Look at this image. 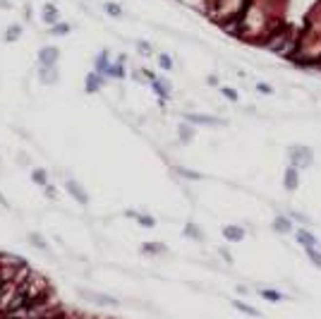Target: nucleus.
Instances as JSON below:
<instances>
[{
    "mask_svg": "<svg viewBox=\"0 0 321 319\" xmlns=\"http://www.w3.org/2000/svg\"><path fill=\"white\" fill-rule=\"evenodd\" d=\"M288 161L297 171H307V168L314 166V149L304 144H292L288 149Z\"/></svg>",
    "mask_w": 321,
    "mask_h": 319,
    "instance_id": "nucleus-1",
    "label": "nucleus"
},
{
    "mask_svg": "<svg viewBox=\"0 0 321 319\" xmlns=\"http://www.w3.org/2000/svg\"><path fill=\"white\" fill-rule=\"evenodd\" d=\"M65 192H67V195H70V197H72L77 204H82V206H87V204H89L87 190H84V187H82L75 178H67V180H65Z\"/></svg>",
    "mask_w": 321,
    "mask_h": 319,
    "instance_id": "nucleus-2",
    "label": "nucleus"
},
{
    "mask_svg": "<svg viewBox=\"0 0 321 319\" xmlns=\"http://www.w3.org/2000/svg\"><path fill=\"white\" fill-rule=\"evenodd\" d=\"M36 56H38V65L41 67H56L60 60V48L58 46H41Z\"/></svg>",
    "mask_w": 321,
    "mask_h": 319,
    "instance_id": "nucleus-3",
    "label": "nucleus"
},
{
    "mask_svg": "<svg viewBox=\"0 0 321 319\" xmlns=\"http://www.w3.org/2000/svg\"><path fill=\"white\" fill-rule=\"evenodd\" d=\"M41 22H43L46 27H53V24L62 22V15H60V10H58L56 2H43V7H41Z\"/></svg>",
    "mask_w": 321,
    "mask_h": 319,
    "instance_id": "nucleus-4",
    "label": "nucleus"
},
{
    "mask_svg": "<svg viewBox=\"0 0 321 319\" xmlns=\"http://www.w3.org/2000/svg\"><path fill=\"white\" fill-rule=\"evenodd\" d=\"M185 122H189V125H208V127H221V125H226V120H221V118L202 116V113H185Z\"/></svg>",
    "mask_w": 321,
    "mask_h": 319,
    "instance_id": "nucleus-5",
    "label": "nucleus"
},
{
    "mask_svg": "<svg viewBox=\"0 0 321 319\" xmlns=\"http://www.w3.org/2000/svg\"><path fill=\"white\" fill-rule=\"evenodd\" d=\"M295 240H297V245L302 250H309V247H317L319 245V238L309 231V228H297L295 231Z\"/></svg>",
    "mask_w": 321,
    "mask_h": 319,
    "instance_id": "nucleus-6",
    "label": "nucleus"
},
{
    "mask_svg": "<svg viewBox=\"0 0 321 319\" xmlns=\"http://www.w3.org/2000/svg\"><path fill=\"white\" fill-rule=\"evenodd\" d=\"M79 295L89 300V302H96V305H108V307H117L120 300L111 298V295H101V293H91V290H79Z\"/></svg>",
    "mask_w": 321,
    "mask_h": 319,
    "instance_id": "nucleus-7",
    "label": "nucleus"
},
{
    "mask_svg": "<svg viewBox=\"0 0 321 319\" xmlns=\"http://www.w3.org/2000/svg\"><path fill=\"white\" fill-rule=\"evenodd\" d=\"M103 87H106V77H103V75L89 72L87 77H84V91H87V94H98Z\"/></svg>",
    "mask_w": 321,
    "mask_h": 319,
    "instance_id": "nucleus-8",
    "label": "nucleus"
},
{
    "mask_svg": "<svg viewBox=\"0 0 321 319\" xmlns=\"http://www.w3.org/2000/svg\"><path fill=\"white\" fill-rule=\"evenodd\" d=\"M271 228L276 233H281V235H288V233H295V226H292V219L288 214H278L276 219H273V223H271Z\"/></svg>",
    "mask_w": 321,
    "mask_h": 319,
    "instance_id": "nucleus-9",
    "label": "nucleus"
},
{
    "mask_svg": "<svg viewBox=\"0 0 321 319\" xmlns=\"http://www.w3.org/2000/svg\"><path fill=\"white\" fill-rule=\"evenodd\" d=\"M283 187H285L288 192H295V190L300 187V171H297L295 166H288V168H285V173H283Z\"/></svg>",
    "mask_w": 321,
    "mask_h": 319,
    "instance_id": "nucleus-10",
    "label": "nucleus"
},
{
    "mask_svg": "<svg viewBox=\"0 0 321 319\" xmlns=\"http://www.w3.org/2000/svg\"><path fill=\"white\" fill-rule=\"evenodd\" d=\"M151 87H153V91L158 94V99H161V101H166V99H170V96H173V87H170V82H168L166 77H156V80L151 82Z\"/></svg>",
    "mask_w": 321,
    "mask_h": 319,
    "instance_id": "nucleus-11",
    "label": "nucleus"
},
{
    "mask_svg": "<svg viewBox=\"0 0 321 319\" xmlns=\"http://www.w3.org/2000/svg\"><path fill=\"white\" fill-rule=\"evenodd\" d=\"M38 82L41 84H58L60 82L58 67H41L38 65Z\"/></svg>",
    "mask_w": 321,
    "mask_h": 319,
    "instance_id": "nucleus-12",
    "label": "nucleus"
},
{
    "mask_svg": "<svg viewBox=\"0 0 321 319\" xmlns=\"http://www.w3.org/2000/svg\"><path fill=\"white\" fill-rule=\"evenodd\" d=\"M245 235H247V231H245L242 226H235V223H230V226H223V238H226L228 242H242V240H245Z\"/></svg>",
    "mask_w": 321,
    "mask_h": 319,
    "instance_id": "nucleus-13",
    "label": "nucleus"
},
{
    "mask_svg": "<svg viewBox=\"0 0 321 319\" xmlns=\"http://www.w3.org/2000/svg\"><path fill=\"white\" fill-rule=\"evenodd\" d=\"M142 255H149V257H161V255H168V247L163 242H156V240H149L142 245Z\"/></svg>",
    "mask_w": 321,
    "mask_h": 319,
    "instance_id": "nucleus-14",
    "label": "nucleus"
},
{
    "mask_svg": "<svg viewBox=\"0 0 321 319\" xmlns=\"http://www.w3.org/2000/svg\"><path fill=\"white\" fill-rule=\"evenodd\" d=\"M111 67V53L103 48L98 56H96V60H94V72H98V75H106V70Z\"/></svg>",
    "mask_w": 321,
    "mask_h": 319,
    "instance_id": "nucleus-15",
    "label": "nucleus"
},
{
    "mask_svg": "<svg viewBox=\"0 0 321 319\" xmlns=\"http://www.w3.org/2000/svg\"><path fill=\"white\" fill-rule=\"evenodd\" d=\"M257 295L264 298L266 302H281V300H285V298H288L285 293H281V290H276V288H259V290H257Z\"/></svg>",
    "mask_w": 321,
    "mask_h": 319,
    "instance_id": "nucleus-16",
    "label": "nucleus"
},
{
    "mask_svg": "<svg viewBox=\"0 0 321 319\" xmlns=\"http://www.w3.org/2000/svg\"><path fill=\"white\" fill-rule=\"evenodd\" d=\"M182 233H185V238H189V240H197V242H204V233L199 231V226L197 223H185V228H182Z\"/></svg>",
    "mask_w": 321,
    "mask_h": 319,
    "instance_id": "nucleus-17",
    "label": "nucleus"
},
{
    "mask_svg": "<svg viewBox=\"0 0 321 319\" xmlns=\"http://www.w3.org/2000/svg\"><path fill=\"white\" fill-rule=\"evenodd\" d=\"M233 307L237 312L247 315V317H262V312H259L257 307H252V305H247V302H242V300H233Z\"/></svg>",
    "mask_w": 321,
    "mask_h": 319,
    "instance_id": "nucleus-18",
    "label": "nucleus"
},
{
    "mask_svg": "<svg viewBox=\"0 0 321 319\" xmlns=\"http://www.w3.org/2000/svg\"><path fill=\"white\" fill-rule=\"evenodd\" d=\"M22 31H24V27H22V24H10V27L5 29V34H2V39H5L7 43H15V41H19Z\"/></svg>",
    "mask_w": 321,
    "mask_h": 319,
    "instance_id": "nucleus-19",
    "label": "nucleus"
},
{
    "mask_svg": "<svg viewBox=\"0 0 321 319\" xmlns=\"http://www.w3.org/2000/svg\"><path fill=\"white\" fill-rule=\"evenodd\" d=\"M106 75H108V77H111V80H125V77H127V70H125V65H122V62H111V67H108V70H106Z\"/></svg>",
    "mask_w": 321,
    "mask_h": 319,
    "instance_id": "nucleus-20",
    "label": "nucleus"
},
{
    "mask_svg": "<svg viewBox=\"0 0 321 319\" xmlns=\"http://www.w3.org/2000/svg\"><path fill=\"white\" fill-rule=\"evenodd\" d=\"M177 132H180V142H182V144H189V142L194 140V127H192L189 122H180Z\"/></svg>",
    "mask_w": 321,
    "mask_h": 319,
    "instance_id": "nucleus-21",
    "label": "nucleus"
},
{
    "mask_svg": "<svg viewBox=\"0 0 321 319\" xmlns=\"http://www.w3.org/2000/svg\"><path fill=\"white\" fill-rule=\"evenodd\" d=\"M31 182L34 185H38V187H46L51 180H48V171L46 168H34L31 171Z\"/></svg>",
    "mask_w": 321,
    "mask_h": 319,
    "instance_id": "nucleus-22",
    "label": "nucleus"
},
{
    "mask_svg": "<svg viewBox=\"0 0 321 319\" xmlns=\"http://www.w3.org/2000/svg\"><path fill=\"white\" fill-rule=\"evenodd\" d=\"M103 10H106V15H108V17H113V20H120V17L125 15L122 5H117V2H113V0L103 2Z\"/></svg>",
    "mask_w": 321,
    "mask_h": 319,
    "instance_id": "nucleus-23",
    "label": "nucleus"
},
{
    "mask_svg": "<svg viewBox=\"0 0 321 319\" xmlns=\"http://www.w3.org/2000/svg\"><path fill=\"white\" fill-rule=\"evenodd\" d=\"M156 62H158V67L166 70V72H170V70L175 67V62H173V58H170L168 53H158V56H156Z\"/></svg>",
    "mask_w": 321,
    "mask_h": 319,
    "instance_id": "nucleus-24",
    "label": "nucleus"
},
{
    "mask_svg": "<svg viewBox=\"0 0 321 319\" xmlns=\"http://www.w3.org/2000/svg\"><path fill=\"white\" fill-rule=\"evenodd\" d=\"M48 31H51L53 36H67V34L72 31V27H70L67 22H58V24H53V27H48Z\"/></svg>",
    "mask_w": 321,
    "mask_h": 319,
    "instance_id": "nucleus-25",
    "label": "nucleus"
},
{
    "mask_svg": "<svg viewBox=\"0 0 321 319\" xmlns=\"http://www.w3.org/2000/svg\"><path fill=\"white\" fill-rule=\"evenodd\" d=\"M288 216H290L292 221H297V223H302V226H309V223H312V219H309L307 214H302V211H297V209H290V211H288Z\"/></svg>",
    "mask_w": 321,
    "mask_h": 319,
    "instance_id": "nucleus-26",
    "label": "nucleus"
},
{
    "mask_svg": "<svg viewBox=\"0 0 321 319\" xmlns=\"http://www.w3.org/2000/svg\"><path fill=\"white\" fill-rule=\"evenodd\" d=\"M177 175H182V178H187V180H202L204 175L197 173V171H192V168H185V166H177L175 168Z\"/></svg>",
    "mask_w": 321,
    "mask_h": 319,
    "instance_id": "nucleus-27",
    "label": "nucleus"
},
{
    "mask_svg": "<svg viewBox=\"0 0 321 319\" xmlns=\"http://www.w3.org/2000/svg\"><path fill=\"white\" fill-rule=\"evenodd\" d=\"M137 223L142 228H156V219L149 216V214H137Z\"/></svg>",
    "mask_w": 321,
    "mask_h": 319,
    "instance_id": "nucleus-28",
    "label": "nucleus"
},
{
    "mask_svg": "<svg viewBox=\"0 0 321 319\" xmlns=\"http://www.w3.org/2000/svg\"><path fill=\"white\" fill-rule=\"evenodd\" d=\"M304 255L309 257V261H312L317 269H321V250H317V247H309V250H304Z\"/></svg>",
    "mask_w": 321,
    "mask_h": 319,
    "instance_id": "nucleus-29",
    "label": "nucleus"
},
{
    "mask_svg": "<svg viewBox=\"0 0 321 319\" xmlns=\"http://www.w3.org/2000/svg\"><path fill=\"white\" fill-rule=\"evenodd\" d=\"M221 94H223V99H228L230 103H237V101H240V94H237V89H233V87H221Z\"/></svg>",
    "mask_w": 321,
    "mask_h": 319,
    "instance_id": "nucleus-30",
    "label": "nucleus"
},
{
    "mask_svg": "<svg viewBox=\"0 0 321 319\" xmlns=\"http://www.w3.org/2000/svg\"><path fill=\"white\" fill-rule=\"evenodd\" d=\"M29 242H31V245H36L38 250H46V247H48V242H46L41 235H36V233H31V235H29Z\"/></svg>",
    "mask_w": 321,
    "mask_h": 319,
    "instance_id": "nucleus-31",
    "label": "nucleus"
},
{
    "mask_svg": "<svg viewBox=\"0 0 321 319\" xmlns=\"http://www.w3.org/2000/svg\"><path fill=\"white\" fill-rule=\"evenodd\" d=\"M137 51H139V53H142L144 58L153 53V48H151V43H149V41H137Z\"/></svg>",
    "mask_w": 321,
    "mask_h": 319,
    "instance_id": "nucleus-32",
    "label": "nucleus"
},
{
    "mask_svg": "<svg viewBox=\"0 0 321 319\" xmlns=\"http://www.w3.org/2000/svg\"><path fill=\"white\" fill-rule=\"evenodd\" d=\"M257 91L264 94V96H271V94H273V87H271L268 82H257Z\"/></svg>",
    "mask_w": 321,
    "mask_h": 319,
    "instance_id": "nucleus-33",
    "label": "nucleus"
},
{
    "mask_svg": "<svg viewBox=\"0 0 321 319\" xmlns=\"http://www.w3.org/2000/svg\"><path fill=\"white\" fill-rule=\"evenodd\" d=\"M43 195H46L48 199H58V190H56V185H51V182H48V185L43 187Z\"/></svg>",
    "mask_w": 321,
    "mask_h": 319,
    "instance_id": "nucleus-34",
    "label": "nucleus"
},
{
    "mask_svg": "<svg viewBox=\"0 0 321 319\" xmlns=\"http://www.w3.org/2000/svg\"><path fill=\"white\" fill-rule=\"evenodd\" d=\"M218 255H221V257H223V259L228 261V264H233V257H230V252H228V250H221V252H218Z\"/></svg>",
    "mask_w": 321,
    "mask_h": 319,
    "instance_id": "nucleus-35",
    "label": "nucleus"
},
{
    "mask_svg": "<svg viewBox=\"0 0 321 319\" xmlns=\"http://www.w3.org/2000/svg\"><path fill=\"white\" fill-rule=\"evenodd\" d=\"M237 293H240V295H249V288H247V286H237Z\"/></svg>",
    "mask_w": 321,
    "mask_h": 319,
    "instance_id": "nucleus-36",
    "label": "nucleus"
},
{
    "mask_svg": "<svg viewBox=\"0 0 321 319\" xmlns=\"http://www.w3.org/2000/svg\"><path fill=\"white\" fill-rule=\"evenodd\" d=\"M0 7H7V10H10V7H12V2H7V0H0Z\"/></svg>",
    "mask_w": 321,
    "mask_h": 319,
    "instance_id": "nucleus-37",
    "label": "nucleus"
}]
</instances>
